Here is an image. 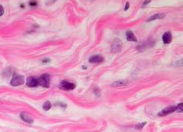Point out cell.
I'll list each match as a JSON object with an SVG mask.
<instances>
[{
  "mask_svg": "<svg viewBox=\"0 0 183 132\" xmlns=\"http://www.w3.org/2000/svg\"><path fill=\"white\" fill-rule=\"evenodd\" d=\"M29 5L31 6H35L37 5V2L35 1H32V2H30Z\"/></svg>",
  "mask_w": 183,
  "mask_h": 132,
  "instance_id": "18",
  "label": "cell"
},
{
  "mask_svg": "<svg viewBox=\"0 0 183 132\" xmlns=\"http://www.w3.org/2000/svg\"><path fill=\"white\" fill-rule=\"evenodd\" d=\"M51 107H52V104H51L50 102H49V101H46V103L43 104V109H44V110H46V111L49 110V109H50Z\"/></svg>",
  "mask_w": 183,
  "mask_h": 132,
  "instance_id": "13",
  "label": "cell"
},
{
  "mask_svg": "<svg viewBox=\"0 0 183 132\" xmlns=\"http://www.w3.org/2000/svg\"><path fill=\"white\" fill-rule=\"evenodd\" d=\"M39 85H41L45 88H48L50 86V76L48 74H43L39 78H38Z\"/></svg>",
  "mask_w": 183,
  "mask_h": 132,
  "instance_id": "3",
  "label": "cell"
},
{
  "mask_svg": "<svg viewBox=\"0 0 183 132\" xmlns=\"http://www.w3.org/2000/svg\"><path fill=\"white\" fill-rule=\"evenodd\" d=\"M165 17H166V15L164 13H157V14H155V15H153V16L149 17L147 20V22H150V21L155 20H160V19H163Z\"/></svg>",
  "mask_w": 183,
  "mask_h": 132,
  "instance_id": "10",
  "label": "cell"
},
{
  "mask_svg": "<svg viewBox=\"0 0 183 132\" xmlns=\"http://www.w3.org/2000/svg\"><path fill=\"white\" fill-rule=\"evenodd\" d=\"M145 123H146V122H143L142 123H139V124H137V125L136 126V129H141L145 125Z\"/></svg>",
  "mask_w": 183,
  "mask_h": 132,
  "instance_id": "15",
  "label": "cell"
},
{
  "mask_svg": "<svg viewBox=\"0 0 183 132\" xmlns=\"http://www.w3.org/2000/svg\"><path fill=\"white\" fill-rule=\"evenodd\" d=\"M21 117L24 122L28 123H33V121H34L33 119L32 118V116H30L29 115L26 114V113H21Z\"/></svg>",
  "mask_w": 183,
  "mask_h": 132,
  "instance_id": "11",
  "label": "cell"
},
{
  "mask_svg": "<svg viewBox=\"0 0 183 132\" xmlns=\"http://www.w3.org/2000/svg\"><path fill=\"white\" fill-rule=\"evenodd\" d=\"M104 61V58L102 57V56L97 55V56H94L90 58L89 62L92 63H102Z\"/></svg>",
  "mask_w": 183,
  "mask_h": 132,
  "instance_id": "8",
  "label": "cell"
},
{
  "mask_svg": "<svg viewBox=\"0 0 183 132\" xmlns=\"http://www.w3.org/2000/svg\"><path fill=\"white\" fill-rule=\"evenodd\" d=\"M60 87L66 90V91H70V90H73L75 88H76V85L72 83H70L69 81H62L61 82V84H60Z\"/></svg>",
  "mask_w": 183,
  "mask_h": 132,
  "instance_id": "4",
  "label": "cell"
},
{
  "mask_svg": "<svg viewBox=\"0 0 183 132\" xmlns=\"http://www.w3.org/2000/svg\"><path fill=\"white\" fill-rule=\"evenodd\" d=\"M128 83L127 81L126 80H120V81H115L114 83H113V85L112 86L113 87H119V86H124Z\"/></svg>",
  "mask_w": 183,
  "mask_h": 132,
  "instance_id": "12",
  "label": "cell"
},
{
  "mask_svg": "<svg viewBox=\"0 0 183 132\" xmlns=\"http://www.w3.org/2000/svg\"><path fill=\"white\" fill-rule=\"evenodd\" d=\"M129 7H130V3L129 2H126V6H125V8H124V10L126 11V10L129 9Z\"/></svg>",
  "mask_w": 183,
  "mask_h": 132,
  "instance_id": "20",
  "label": "cell"
},
{
  "mask_svg": "<svg viewBox=\"0 0 183 132\" xmlns=\"http://www.w3.org/2000/svg\"><path fill=\"white\" fill-rule=\"evenodd\" d=\"M175 109H176V106H168L165 109H163V110H161V112H160L158 113V116H163L168 115V114L174 112Z\"/></svg>",
  "mask_w": 183,
  "mask_h": 132,
  "instance_id": "6",
  "label": "cell"
},
{
  "mask_svg": "<svg viewBox=\"0 0 183 132\" xmlns=\"http://www.w3.org/2000/svg\"><path fill=\"white\" fill-rule=\"evenodd\" d=\"M175 111H178L180 113H182V111H183V104L182 103L178 104V106H176V109H175Z\"/></svg>",
  "mask_w": 183,
  "mask_h": 132,
  "instance_id": "14",
  "label": "cell"
},
{
  "mask_svg": "<svg viewBox=\"0 0 183 132\" xmlns=\"http://www.w3.org/2000/svg\"><path fill=\"white\" fill-rule=\"evenodd\" d=\"M3 13H4V9H3L2 6L0 5V17L2 16Z\"/></svg>",
  "mask_w": 183,
  "mask_h": 132,
  "instance_id": "16",
  "label": "cell"
},
{
  "mask_svg": "<svg viewBox=\"0 0 183 132\" xmlns=\"http://www.w3.org/2000/svg\"><path fill=\"white\" fill-rule=\"evenodd\" d=\"M47 62H50V59H45L43 60V63H47Z\"/></svg>",
  "mask_w": 183,
  "mask_h": 132,
  "instance_id": "21",
  "label": "cell"
},
{
  "mask_svg": "<svg viewBox=\"0 0 183 132\" xmlns=\"http://www.w3.org/2000/svg\"><path fill=\"white\" fill-rule=\"evenodd\" d=\"M24 83V76L17 74H14L12 80L10 81V85L12 86H19L23 85Z\"/></svg>",
  "mask_w": 183,
  "mask_h": 132,
  "instance_id": "1",
  "label": "cell"
},
{
  "mask_svg": "<svg viewBox=\"0 0 183 132\" xmlns=\"http://www.w3.org/2000/svg\"><path fill=\"white\" fill-rule=\"evenodd\" d=\"M26 85L28 87H31V88H34L39 85V81L38 78L34 77H29L27 79V82H26Z\"/></svg>",
  "mask_w": 183,
  "mask_h": 132,
  "instance_id": "5",
  "label": "cell"
},
{
  "mask_svg": "<svg viewBox=\"0 0 183 132\" xmlns=\"http://www.w3.org/2000/svg\"><path fill=\"white\" fill-rule=\"evenodd\" d=\"M152 0H145L144 2H143V6H146L147 4H149V2H150Z\"/></svg>",
  "mask_w": 183,
  "mask_h": 132,
  "instance_id": "19",
  "label": "cell"
},
{
  "mask_svg": "<svg viewBox=\"0 0 183 132\" xmlns=\"http://www.w3.org/2000/svg\"><path fill=\"white\" fill-rule=\"evenodd\" d=\"M126 40H128L130 41H137V38L135 35H134V33L131 31H128L126 32Z\"/></svg>",
  "mask_w": 183,
  "mask_h": 132,
  "instance_id": "9",
  "label": "cell"
},
{
  "mask_svg": "<svg viewBox=\"0 0 183 132\" xmlns=\"http://www.w3.org/2000/svg\"><path fill=\"white\" fill-rule=\"evenodd\" d=\"M171 41H172V35H171V33L170 31L164 33V35H163V42L165 44H169V43H171Z\"/></svg>",
  "mask_w": 183,
  "mask_h": 132,
  "instance_id": "7",
  "label": "cell"
},
{
  "mask_svg": "<svg viewBox=\"0 0 183 132\" xmlns=\"http://www.w3.org/2000/svg\"><path fill=\"white\" fill-rule=\"evenodd\" d=\"M122 41H120L119 38H115L112 43L111 46V51L113 53H117V52H119L122 49Z\"/></svg>",
  "mask_w": 183,
  "mask_h": 132,
  "instance_id": "2",
  "label": "cell"
},
{
  "mask_svg": "<svg viewBox=\"0 0 183 132\" xmlns=\"http://www.w3.org/2000/svg\"><path fill=\"white\" fill-rule=\"evenodd\" d=\"M57 0H47L46 1V4L47 5H50V4H53V3H54Z\"/></svg>",
  "mask_w": 183,
  "mask_h": 132,
  "instance_id": "17",
  "label": "cell"
}]
</instances>
